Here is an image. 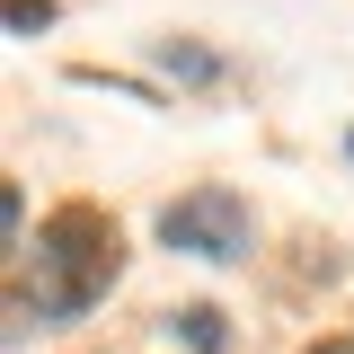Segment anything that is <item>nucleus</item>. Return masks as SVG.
<instances>
[{
  "instance_id": "obj_1",
  "label": "nucleus",
  "mask_w": 354,
  "mask_h": 354,
  "mask_svg": "<svg viewBox=\"0 0 354 354\" xmlns=\"http://www.w3.org/2000/svg\"><path fill=\"white\" fill-rule=\"evenodd\" d=\"M115 221L97 213V204H62V213L36 230V310L44 319H80V310L106 301V283H115Z\"/></svg>"
},
{
  "instance_id": "obj_2",
  "label": "nucleus",
  "mask_w": 354,
  "mask_h": 354,
  "mask_svg": "<svg viewBox=\"0 0 354 354\" xmlns=\"http://www.w3.org/2000/svg\"><path fill=\"white\" fill-rule=\"evenodd\" d=\"M248 204L230 195V186H195V195H177V204H160V239H169L177 257H204V266H230L248 257Z\"/></svg>"
},
{
  "instance_id": "obj_3",
  "label": "nucleus",
  "mask_w": 354,
  "mask_h": 354,
  "mask_svg": "<svg viewBox=\"0 0 354 354\" xmlns=\"http://www.w3.org/2000/svg\"><path fill=\"white\" fill-rule=\"evenodd\" d=\"M169 337H186L195 354H221V310H213V301H186V310H169Z\"/></svg>"
},
{
  "instance_id": "obj_4",
  "label": "nucleus",
  "mask_w": 354,
  "mask_h": 354,
  "mask_svg": "<svg viewBox=\"0 0 354 354\" xmlns=\"http://www.w3.org/2000/svg\"><path fill=\"white\" fill-rule=\"evenodd\" d=\"M169 71H186V80H213V53H186V44H169Z\"/></svg>"
},
{
  "instance_id": "obj_5",
  "label": "nucleus",
  "mask_w": 354,
  "mask_h": 354,
  "mask_svg": "<svg viewBox=\"0 0 354 354\" xmlns=\"http://www.w3.org/2000/svg\"><path fill=\"white\" fill-rule=\"evenodd\" d=\"M44 18H53V0H9V27H18V36H27V27H44Z\"/></svg>"
},
{
  "instance_id": "obj_6",
  "label": "nucleus",
  "mask_w": 354,
  "mask_h": 354,
  "mask_svg": "<svg viewBox=\"0 0 354 354\" xmlns=\"http://www.w3.org/2000/svg\"><path fill=\"white\" fill-rule=\"evenodd\" d=\"M301 354H354V337H328V346H301Z\"/></svg>"
},
{
  "instance_id": "obj_7",
  "label": "nucleus",
  "mask_w": 354,
  "mask_h": 354,
  "mask_svg": "<svg viewBox=\"0 0 354 354\" xmlns=\"http://www.w3.org/2000/svg\"><path fill=\"white\" fill-rule=\"evenodd\" d=\"M346 151H354V142H346Z\"/></svg>"
}]
</instances>
